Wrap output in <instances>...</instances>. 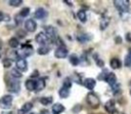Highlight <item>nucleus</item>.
<instances>
[{"label": "nucleus", "instance_id": "72a5a7b5", "mask_svg": "<svg viewBox=\"0 0 131 114\" xmlns=\"http://www.w3.org/2000/svg\"><path fill=\"white\" fill-rule=\"evenodd\" d=\"M21 3H23L21 0H9V1H8V4H9L10 6H13V7H17V6H19Z\"/></svg>", "mask_w": 131, "mask_h": 114}, {"label": "nucleus", "instance_id": "f257e3e1", "mask_svg": "<svg viewBox=\"0 0 131 114\" xmlns=\"http://www.w3.org/2000/svg\"><path fill=\"white\" fill-rule=\"evenodd\" d=\"M34 52V49L32 47V45L30 44H24L19 50L16 51V54L20 56V59H25L27 56H30L32 53Z\"/></svg>", "mask_w": 131, "mask_h": 114}, {"label": "nucleus", "instance_id": "79ce46f5", "mask_svg": "<svg viewBox=\"0 0 131 114\" xmlns=\"http://www.w3.org/2000/svg\"><path fill=\"white\" fill-rule=\"evenodd\" d=\"M81 108H82V107H81L80 105H77V107H76V108H73V111H74V112H77V111H78V110H80Z\"/></svg>", "mask_w": 131, "mask_h": 114}, {"label": "nucleus", "instance_id": "f03ea898", "mask_svg": "<svg viewBox=\"0 0 131 114\" xmlns=\"http://www.w3.org/2000/svg\"><path fill=\"white\" fill-rule=\"evenodd\" d=\"M86 100H87L89 106H91V107L94 108V109L99 106V98H98V96H97L95 92H93V91H90V92L87 94Z\"/></svg>", "mask_w": 131, "mask_h": 114}, {"label": "nucleus", "instance_id": "ea45409f", "mask_svg": "<svg viewBox=\"0 0 131 114\" xmlns=\"http://www.w3.org/2000/svg\"><path fill=\"white\" fill-rule=\"evenodd\" d=\"M14 20H15V23H16V24H19V23L21 22V20H23V17H21V16H19V14L17 13V14L15 15V17H14Z\"/></svg>", "mask_w": 131, "mask_h": 114}, {"label": "nucleus", "instance_id": "1a4fd4ad", "mask_svg": "<svg viewBox=\"0 0 131 114\" xmlns=\"http://www.w3.org/2000/svg\"><path fill=\"white\" fill-rule=\"evenodd\" d=\"M47 15H48V12H47V10H46L45 8H43V7L37 8V9L35 10V13H34L35 18H37V20H43V18H45Z\"/></svg>", "mask_w": 131, "mask_h": 114}, {"label": "nucleus", "instance_id": "6e6552de", "mask_svg": "<svg viewBox=\"0 0 131 114\" xmlns=\"http://www.w3.org/2000/svg\"><path fill=\"white\" fill-rule=\"evenodd\" d=\"M68 53H69L68 48H67L64 45H62V46H57V48H56L55 51H54V56L57 58V59H64V58L68 56Z\"/></svg>", "mask_w": 131, "mask_h": 114}, {"label": "nucleus", "instance_id": "4468645a", "mask_svg": "<svg viewBox=\"0 0 131 114\" xmlns=\"http://www.w3.org/2000/svg\"><path fill=\"white\" fill-rule=\"evenodd\" d=\"M83 85H84L87 89L92 90V89L95 87V85H96V81H95V79H93V78H86V79L83 81Z\"/></svg>", "mask_w": 131, "mask_h": 114}, {"label": "nucleus", "instance_id": "c85d7f7f", "mask_svg": "<svg viewBox=\"0 0 131 114\" xmlns=\"http://www.w3.org/2000/svg\"><path fill=\"white\" fill-rule=\"evenodd\" d=\"M29 13H30V8H29V7H24V8L18 12L19 16H21L23 18H24V17H26V16H28V15H29Z\"/></svg>", "mask_w": 131, "mask_h": 114}, {"label": "nucleus", "instance_id": "423d86ee", "mask_svg": "<svg viewBox=\"0 0 131 114\" xmlns=\"http://www.w3.org/2000/svg\"><path fill=\"white\" fill-rule=\"evenodd\" d=\"M12 100L13 98L10 94H5L0 99V107L2 109H8L10 108L11 104H12Z\"/></svg>", "mask_w": 131, "mask_h": 114}, {"label": "nucleus", "instance_id": "6ab92c4d", "mask_svg": "<svg viewBox=\"0 0 131 114\" xmlns=\"http://www.w3.org/2000/svg\"><path fill=\"white\" fill-rule=\"evenodd\" d=\"M77 40L80 42V43H86L90 40V36L86 33H82V34H79L77 36Z\"/></svg>", "mask_w": 131, "mask_h": 114}, {"label": "nucleus", "instance_id": "20e7f679", "mask_svg": "<svg viewBox=\"0 0 131 114\" xmlns=\"http://www.w3.org/2000/svg\"><path fill=\"white\" fill-rule=\"evenodd\" d=\"M45 34H46V36L48 37V39L50 40V42H53V43L56 42L58 36H57L56 30H55L54 27H52V26H47V27H45Z\"/></svg>", "mask_w": 131, "mask_h": 114}, {"label": "nucleus", "instance_id": "c9c22d12", "mask_svg": "<svg viewBox=\"0 0 131 114\" xmlns=\"http://www.w3.org/2000/svg\"><path fill=\"white\" fill-rule=\"evenodd\" d=\"M93 58H94V60H95V62H96V65H97V66H99V67H101V68L104 66L103 61H102V60H100V59H99V56H97V54H94V55H93Z\"/></svg>", "mask_w": 131, "mask_h": 114}, {"label": "nucleus", "instance_id": "9b49d317", "mask_svg": "<svg viewBox=\"0 0 131 114\" xmlns=\"http://www.w3.org/2000/svg\"><path fill=\"white\" fill-rule=\"evenodd\" d=\"M104 109L106 110L107 113L114 114V112L116 111V102H115V100H113V99L108 100V101L104 104Z\"/></svg>", "mask_w": 131, "mask_h": 114}, {"label": "nucleus", "instance_id": "09e8293b", "mask_svg": "<svg viewBox=\"0 0 131 114\" xmlns=\"http://www.w3.org/2000/svg\"><path fill=\"white\" fill-rule=\"evenodd\" d=\"M29 114H36V113H29Z\"/></svg>", "mask_w": 131, "mask_h": 114}, {"label": "nucleus", "instance_id": "37998d69", "mask_svg": "<svg viewBox=\"0 0 131 114\" xmlns=\"http://www.w3.org/2000/svg\"><path fill=\"white\" fill-rule=\"evenodd\" d=\"M40 114H50V112L48 110H41Z\"/></svg>", "mask_w": 131, "mask_h": 114}, {"label": "nucleus", "instance_id": "ddd939ff", "mask_svg": "<svg viewBox=\"0 0 131 114\" xmlns=\"http://www.w3.org/2000/svg\"><path fill=\"white\" fill-rule=\"evenodd\" d=\"M45 85H46V83H45V80L43 78L36 79L35 80V89H34V91H36V92L41 91L43 88H45Z\"/></svg>", "mask_w": 131, "mask_h": 114}, {"label": "nucleus", "instance_id": "a19ab883", "mask_svg": "<svg viewBox=\"0 0 131 114\" xmlns=\"http://www.w3.org/2000/svg\"><path fill=\"white\" fill-rule=\"evenodd\" d=\"M126 40L128 42H131V33H127L126 34Z\"/></svg>", "mask_w": 131, "mask_h": 114}, {"label": "nucleus", "instance_id": "c756f323", "mask_svg": "<svg viewBox=\"0 0 131 114\" xmlns=\"http://www.w3.org/2000/svg\"><path fill=\"white\" fill-rule=\"evenodd\" d=\"M12 63H13L12 59H8V58L4 59V60H3V62H2V64H3V67H4V68H10V67L12 66Z\"/></svg>", "mask_w": 131, "mask_h": 114}, {"label": "nucleus", "instance_id": "3c124183", "mask_svg": "<svg viewBox=\"0 0 131 114\" xmlns=\"http://www.w3.org/2000/svg\"><path fill=\"white\" fill-rule=\"evenodd\" d=\"M0 58H1V55H0Z\"/></svg>", "mask_w": 131, "mask_h": 114}, {"label": "nucleus", "instance_id": "7c9ffc66", "mask_svg": "<svg viewBox=\"0 0 131 114\" xmlns=\"http://www.w3.org/2000/svg\"><path fill=\"white\" fill-rule=\"evenodd\" d=\"M72 86V80L70 77H67L64 80H63V83H62V87H66L68 89H70Z\"/></svg>", "mask_w": 131, "mask_h": 114}, {"label": "nucleus", "instance_id": "49530a36", "mask_svg": "<svg viewBox=\"0 0 131 114\" xmlns=\"http://www.w3.org/2000/svg\"><path fill=\"white\" fill-rule=\"evenodd\" d=\"M2 46H3V42H2V40L0 39V50L2 49Z\"/></svg>", "mask_w": 131, "mask_h": 114}, {"label": "nucleus", "instance_id": "a18cd8bd", "mask_svg": "<svg viewBox=\"0 0 131 114\" xmlns=\"http://www.w3.org/2000/svg\"><path fill=\"white\" fill-rule=\"evenodd\" d=\"M66 4H68L69 6H73V4H72V2H70V1H63Z\"/></svg>", "mask_w": 131, "mask_h": 114}, {"label": "nucleus", "instance_id": "39448f33", "mask_svg": "<svg viewBox=\"0 0 131 114\" xmlns=\"http://www.w3.org/2000/svg\"><path fill=\"white\" fill-rule=\"evenodd\" d=\"M7 89L11 92H18L20 89V83L18 80H12L8 79L7 80Z\"/></svg>", "mask_w": 131, "mask_h": 114}, {"label": "nucleus", "instance_id": "5701e85b", "mask_svg": "<svg viewBox=\"0 0 131 114\" xmlns=\"http://www.w3.org/2000/svg\"><path fill=\"white\" fill-rule=\"evenodd\" d=\"M58 94H59V97L60 98H62V99H66V98H68L69 96H70V89H68V88H66V87H60V89L58 90Z\"/></svg>", "mask_w": 131, "mask_h": 114}, {"label": "nucleus", "instance_id": "9d476101", "mask_svg": "<svg viewBox=\"0 0 131 114\" xmlns=\"http://www.w3.org/2000/svg\"><path fill=\"white\" fill-rule=\"evenodd\" d=\"M25 29L28 32H34L37 29V24L33 18H29L25 22Z\"/></svg>", "mask_w": 131, "mask_h": 114}, {"label": "nucleus", "instance_id": "f8f14e48", "mask_svg": "<svg viewBox=\"0 0 131 114\" xmlns=\"http://www.w3.org/2000/svg\"><path fill=\"white\" fill-rule=\"evenodd\" d=\"M15 66H16V69L19 71V72H24L28 69V63L25 59H18L15 63Z\"/></svg>", "mask_w": 131, "mask_h": 114}, {"label": "nucleus", "instance_id": "8fccbe9b", "mask_svg": "<svg viewBox=\"0 0 131 114\" xmlns=\"http://www.w3.org/2000/svg\"><path fill=\"white\" fill-rule=\"evenodd\" d=\"M130 93H131V90H130Z\"/></svg>", "mask_w": 131, "mask_h": 114}, {"label": "nucleus", "instance_id": "dca6fc26", "mask_svg": "<svg viewBox=\"0 0 131 114\" xmlns=\"http://www.w3.org/2000/svg\"><path fill=\"white\" fill-rule=\"evenodd\" d=\"M105 81L110 84V86H113V85H115V84L117 83V76L115 75V73L110 72V73L107 74L106 78H105Z\"/></svg>", "mask_w": 131, "mask_h": 114}, {"label": "nucleus", "instance_id": "c03bdc74", "mask_svg": "<svg viewBox=\"0 0 131 114\" xmlns=\"http://www.w3.org/2000/svg\"><path fill=\"white\" fill-rule=\"evenodd\" d=\"M121 41H122V40H121V37L118 36V37L116 38V42H117V43H121Z\"/></svg>", "mask_w": 131, "mask_h": 114}, {"label": "nucleus", "instance_id": "e433bc0d", "mask_svg": "<svg viewBox=\"0 0 131 114\" xmlns=\"http://www.w3.org/2000/svg\"><path fill=\"white\" fill-rule=\"evenodd\" d=\"M9 20H10V16H9L8 14H6V13H4V12L0 11V22H3V21L8 22Z\"/></svg>", "mask_w": 131, "mask_h": 114}, {"label": "nucleus", "instance_id": "de8ad7c7", "mask_svg": "<svg viewBox=\"0 0 131 114\" xmlns=\"http://www.w3.org/2000/svg\"><path fill=\"white\" fill-rule=\"evenodd\" d=\"M3 114H13L12 112H3Z\"/></svg>", "mask_w": 131, "mask_h": 114}, {"label": "nucleus", "instance_id": "b1692460", "mask_svg": "<svg viewBox=\"0 0 131 114\" xmlns=\"http://www.w3.org/2000/svg\"><path fill=\"white\" fill-rule=\"evenodd\" d=\"M53 102V98L52 97H42L41 99H40V103L42 104V105H44V106H48V105H50L51 103Z\"/></svg>", "mask_w": 131, "mask_h": 114}, {"label": "nucleus", "instance_id": "4be33fe9", "mask_svg": "<svg viewBox=\"0 0 131 114\" xmlns=\"http://www.w3.org/2000/svg\"><path fill=\"white\" fill-rule=\"evenodd\" d=\"M69 60H70V62H71V64L73 66H78L80 64V58L77 54H75V53L71 54L70 58H69Z\"/></svg>", "mask_w": 131, "mask_h": 114}, {"label": "nucleus", "instance_id": "a211bd4d", "mask_svg": "<svg viewBox=\"0 0 131 114\" xmlns=\"http://www.w3.org/2000/svg\"><path fill=\"white\" fill-rule=\"evenodd\" d=\"M110 65H111V68L112 69H119V68H121V66H122V62L118 59V58H113L112 60H111V62H110Z\"/></svg>", "mask_w": 131, "mask_h": 114}, {"label": "nucleus", "instance_id": "bb28decb", "mask_svg": "<svg viewBox=\"0 0 131 114\" xmlns=\"http://www.w3.org/2000/svg\"><path fill=\"white\" fill-rule=\"evenodd\" d=\"M71 80L74 81V82H76V83H78V84H82V76L80 74L76 73V72L73 74V77H72Z\"/></svg>", "mask_w": 131, "mask_h": 114}, {"label": "nucleus", "instance_id": "393cba45", "mask_svg": "<svg viewBox=\"0 0 131 114\" xmlns=\"http://www.w3.org/2000/svg\"><path fill=\"white\" fill-rule=\"evenodd\" d=\"M77 16H78V18H79L82 23H85L86 20H87V14H86V12H85L84 9H80V10L77 12Z\"/></svg>", "mask_w": 131, "mask_h": 114}, {"label": "nucleus", "instance_id": "cd10ccee", "mask_svg": "<svg viewBox=\"0 0 131 114\" xmlns=\"http://www.w3.org/2000/svg\"><path fill=\"white\" fill-rule=\"evenodd\" d=\"M10 75H11L13 78L17 79V78H20V77L23 76V73H21V72H19L16 68H14V69H12V70L10 71Z\"/></svg>", "mask_w": 131, "mask_h": 114}, {"label": "nucleus", "instance_id": "2f4dec72", "mask_svg": "<svg viewBox=\"0 0 131 114\" xmlns=\"http://www.w3.org/2000/svg\"><path fill=\"white\" fill-rule=\"evenodd\" d=\"M108 73H110V71H108L107 69H103L102 72L98 75V79H100V80H105V78H106V76H107Z\"/></svg>", "mask_w": 131, "mask_h": 114}, {"label": "nucleus", "instance_id": "0eeeda50", "mask_svg": "<svg viewBox=\"0 0 131 114\" xmlns=\"http://www.w3.org/2000/svg\"><path fill=\"white\" fill-rule=\"evenodd\" d=\"M35 40H36V42H37L38 44H40V46H42V45H47V44L50 42V40L48 39V37L46 36V34L43 33V32L38 33V34L36 35V37H35Z\"/></svg>", "mask_w": 131, "mask_h": 114}, {"label": "nucleus", "instance_id": "412c9836", "mask_svg": "<svg viewBox=\"0 0 131 114\" xmlns=\"http://www.w3.org/2000/svg\"><path fill=\"white\" fill-rule=\"evenodd\" d=\"M49 51H50V47H49L48 45H42V46H40V47L38 48V50H37V52H38L39 54H41V55H45V54H47Z\"/></svg>", "mask_w": 131, "mask_h": 114}, {"label": "nucleus", "instance_id": "58836bf2", "mask_svg": "<svg viewBox=\"0 0 131 114\" xmlns=\"http://www.w3.org/2000/svg\"><path fill=\"white\" fill-rule=\"evenodd\" d=\"M39 76V71L38 70H35L32 74H31V79H34L35 77H38Z\"/></svg>", "mask_w": 131, "mask_h": 114}, {"label": "nucleus", "instance_id": "473e14b6", "mask_svg": "<svg viewBox=\"0 0 131 114\" xmlns=\"http://www.w3.org/2000/svg\"><path fill=\"white\" fill-rule=\"evenodd\" d=\"M111 87H112V90H113V93L114 94H117V93L121 92V85L119 83H116L115 85H113Z\"/></svg>", "mask_w": 131, "mask_h": 114}, {"label": "nucleus", "instance_id": "a878e982", "mask_svg": "<svg viewBox=\"0 0 131 114\" xmlns=\"http://www.w3.org/2000/svg\"><path fill=\"white\" fill-rule=\"evenodd\" d=\"M8 44H9V46H10L11 48H17V47L19 46V41L17 40V38L12 37V38L9 39Z\"/></svg>", "mask_w": 131, "mask_h": 114}, {"label": "nucleus", "instance_id": "f704fd0d", "mask_svg": "<svg viewBox=\"0 0 131 114\" xmlns=\"http://www.w3.org/2000/svg\"><path fill=\"white\" fill-rule=\"evenodd\" d=\"M107 26H108V18L103 17V18L100 21V29H101V30H104Z\"/></svg>", "mask_w": 131, "mask_h": 114}, {"label": "nucleus", "instance_id": "4c0bfd02", "mask_svg": "<svg viewBox=\"0 0 131 114\" xmlns=\"http://www.w3.org/2000/svg\"><path fill=\"white\" fill-rule=\"evenodd\" d=\"M124 65L126 67H131V54H128L126 58H125V62H124Z\"/></svg>", "mask_w": 131, "mask_h": 114}, {"label": "nucleus", "instance_id": "aec40b11", "mask_svg": "<svg viewBox=\"0 0 131 114\" xmlns=\"http://www.w3.org/2000/svg\"><path fill=\"white\" fill-rule=\"evenodd\" d=\"M25 85H26V88H27L28 90L34 91V89H35V80L30 78V79H28V80L26 81Z\"/></svg>", "mask_w": 131, "mask_h": 114}, {"label": "nucleus", "instance_id": "f3484780", "mask_svg": "<svg viewBox=\"0 0 131 114\" xmlns=\"http://www.w3.org/2000/svg\"><path fill=\"white\" fill-rule=\"evenodd\" d=\"M64 111V106L60 103H56L52 106V114H60Z\"/></svg>", "mask_w": 131, "mask_h": 114}, {"label": "nucleus", "instance_id": "2eb2a0df", "mask_svg": "<svg viewBox=\"0 0 131 114\" xmlns=\"http://www.w3.org/2000/svg\"><path fill=\"white\" fill-rule=\"evenodd\" d=\"M32 108H33V104H32L31 102H27V103H25V104L21 106V108L17 111V114H26V113H29V112L32 110Z\"/></svg>", "mask_w": 131, "mask_h": 114}, {"label": "nucleus", "instance_id": "7ed1b4c3", "mask_svg": "<svg viewBox=\"0 0 131 114\" xmlns=\"http://www.w3.org/2000/svg\"><path fill=\"white\" fill-rule=\"evenodd\" d=\"M114 5L116 6V8L121 12V13H125L127 11H129V1H126V0H117V1H114Z\"/></svg>", "mask_w": 131, "mask_h": 114}]
</instances>
